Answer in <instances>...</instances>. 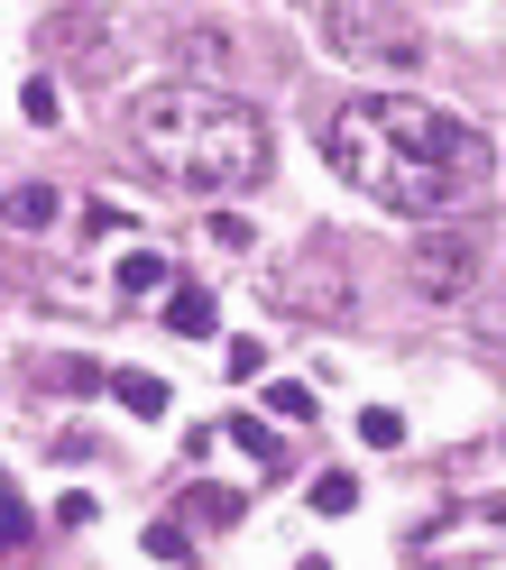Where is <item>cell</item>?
Wrapping results in <instances>:
<instances>
[{
  "label": "cell",
  "mask_w": 506,
  "mask_h": 570,
  "mask_svg": "<svg viewBox=\"0 0 506 570\" xmlns=\"http://www.w3.org/2000/svg\"><path fill=\"white\" fill-rule=\"evenodd\" d=\"M129 138H138V166L166 175V185L185 194H249L267 185L276 166V138L267 120L231 101L222 83H157L129 101Z\"/></svg>",
  "instance_id": "obj_1"
},
{
  "label": "cell",
  "mask_w": 506,
  "mask_h": 570,
  "mask_svg": "<svg viewBox=\"0 0 506 570\" xmlns=\"http://www.w3.org/2000/svg\"><path fill=\"white\" fill-rule=\"evenodd\" d=\"M322 157H332V175H350L369 203L406 212V222H432V212L469 203L451 175H432V166H415L406 148H396V138L369 120V101H341V111H332V129H322Z\"/></svg>",
  "instance_id": "obj_2"
},
{
  "label": "cell",
  "mask_w": 506,
  "mask_h": 570,
  "mask_svg": "<svg viewBox=\"0 0 506 570\" xmlns=\"http://www.w3.org/2000/svg\"><path fill=\"white\" fill-rule=\"evenodd\" d=\"M369 101V120L406 148L415 166H432V175H451L460 194H479L488 175H497V148H488V129H469V120H451L442 101H415V92H359Z\"/></svg>",
  "instance_id": "obj_3"
},
{
  "label": "cell",
  "mask_w": 506,
  "mask_h": 570,
  "mask_svg": "<svg viewBox=\"0 0 506 570\" xmlns=\"http://www.w3.org/2000/svg\"><path fill=\"white\" fill-rule=\"evenodd\" d=\"M322 47L359 75H415L424 65V28L406 0H322Z\"/></svg>",
  "instance_id": "obj_4"
},
{
  "label": "cell",
  "mask_w": 506,
  "mask_h": 570,
  "mask_svg": "<svg viewBox=\"0 0 506 570\" xmlns=\"http://www.w3.org/2000/svg\"><path fill=\"white\" fill-rule=\"evenodd\" d=\"M406 285L424 304H460L469 285H479V230H469V222H432L406 248Z\"/></svg>",
  "instance_id": "obj_5"
},
{
  "label": "cell",
  "mask_w": 506,
  "mask_h": 570,
  "mask_svg": "<svg viewBox=\"0 0 506 570\" xmlns=\"http://www.w3.org/2000/svg\"><path fill=\"white\" fill-rule=\"evenodd\" d=\"M276 304L304 313V323H341V313H350V267H341V248H332V239H304L295 258L276 267Z\"/></svg>",
  "instance_id": "obj_6"
},
{
  "label": "cell",
  "mask_w": 506,
  "mask_h": 570,
  "mask_svg": "<svg viewBox=\"0 0 506 570\" xmlns=\"http://www.w3.org/2000/svg\"><path fill=\"white\" fill-rule=\"evenodd\" d=\"M175 75H194V83L240 75V38H231L222 19H185V28H175Z\"/></svg>",
  "instance_id": "obj_7"
},
{
  "label": "cell",
  "mask_w": 506,
  "mask_h": 570,
  "mask_svg": "<svg viewBox=\"0 0 506 570\" xmlns=\"http://www.w3.org/2000/svg\"><path fill=\"white\" fill-rule=\"evenodd\" d=\"M222 442L249 460V470H259V479H276L285 470V433H276V423H259V414H240V423H222Z\"/></svg>",
  "instance_id": "obj_8"
},
{
  "label": "cell",
  "mask_w": 506,
  "mask_h": 570,
  "mask_svg": "<svg viewBox=\"0 0 506 570\" xmlns=\"http://www.w3.org/2000/svg\"><path fill=\"white\" fill-rule=\"evenodd\" d=\"M166 332H175V341H212V332H222L212 285H175V295H166Z\"/></svg>",
  "instance_id": "obj_9"
},
{
  "label": "cell",
  "mask_w": 506,
  "mask_h": 570,
  "mask_svg": "<svg viewBox=\"0 0 506 570\" xmlns=\"http://www.w3.org/2000/svg\"><path fill=\"white\" fill-rule=\"evenodd\" d=\"M101 38H111V19H101V10H56L38 28V56H75V47H101Z\"/></svg>",
  "instance_id": "obj_10"
},
{
  "label": "cell",
  "mask_w": 506,
  "mask_h": 570,
  "mask_svg": "<svg viewBox=\"0 0 506 570\" xmlns=\"http://www.w3.org/2000/svg\"><path fill=\"white\" fill-rule=\"evenodd\" d=\"M47 222H56V185H10V194H0V230L38 239Z\"/></svg>",
  "instance_id": "obj_11"
},
{
  "label": "cell",
  "mask_w": 506,
  "mask_h": 570,
  "mask_svg": "<svg viewBox=\"0 0 506 570\" xmlns=\"http://www.w3.org/2000/svg\"><path fill=\"white\" fill-rule=\"evenodd\" d=\"M175 515H194L203 533H231V524L249 515V497H231V488H203V479H194L185 497H175Z\"/></svg>",
  "instance_id": "obj_12"
},
{
  "label": "cell",
  "mask_w": 506,
  "mask_h": 570,
  "mask_svg": "<svg viewBox=\"0 0 506 570\" xmlns=\"http://www.w3.org/2000/svg\"><path fill=\"white\" fill-rule=\"evenodd\" d=\"M111 396H120V414L157 423V414H166V377H148V368H111Z\"/></svg>",
  "instance_id": "obj_13"
},
{
  "label": "cell",
  "mask_w": 506,
  "mask_h": 570,
  "mask_svg": "<svg viewBox=\"0 0 506 570\" xmlns=\"http://www.w3.org/2000/svg\"><path fill=\"white\" fill-rule=\"evenodd\" d=\"M101 377H111L101 360H38V386H56V396H93Z\"/></svg>",
  "instance_id": "obj_14"
},
{
  "label": "cell",
  "mask_w": 506,
  "mask_h": 570,
  "mask_svg": "<svg viewBox=\"0 0 506 570\" xmlns=\"http://www.w3.org/2000/svg\"><path fill=\"white\" fill-rule=\"evenodd\" d=\"M157 285H166V258L157 248H129L120 258V295H157Z\"/></svg>",
  "instance_id": "obj_15"
},
{
  "label": "cell",
  "mask_w": 506,
  "mask_h": 570,
  "mask_svg": "<svg viewBox=\"0 0 506 570\" xmlns=\"http://www.w3.org/2000/svg\"><path fill=\"white\" fill-rule=\"evenodd\" d=\"M129 222H138L129 203H101V194L84 203V239H129Z\"/></svg>",
  "instance_id": "obj_16"
},
{
  "label": "cell",
  "mask_w": 506,
  "mask_h": 570,
  "mask_svg": "<svg viewBox=\"0 0 506 570\" xmlns=\"http://www.w3.org/2000/svg\"><path fill=\"white\" fill-rule=\"evenodd\" d=\"M350 507H359V479L350 470H322L313 479V515H350Z\"/></svg>",
  "instance_id": "obj_17"
},
{
  "label": "cell",
  "mask_w": 506,
  "mask_h": 570,
  "mask_svg": "<svg viewBox=\"0 0 506 570\" xmlns=\"http://www.w3.org/2000/svg\"><path fill=\"white\" fill-rule=\"evenodd\" d=\"M138 543H148L157 561H175V570L194 561V533H185V524H148V533H138Z\"/></svg>",
  "instance_id": "obj_18"
},
{
  "label": "cell",
  "mask_w": 506,
  "mask_h": 570,
  "mask_svg": "<svg viewBox=\"0 0 506 570\" xmlns=\"http://www.w3.org/2000/svg\"><path fill=\"white\" fill-rule=\"evenodd\" d=\"M267 414H276V423H304V414H313V386L276 377V386H267Z\"/></svg>",
  "instance_id": "obj_19"
},
{
  "label": "cell",
  "mask_w": 506,
  "mask_h": 570,
  "mask_svg": "<svg viewBox=\"0 0 506 570\" xmlns=\"http://www.w3.org/2000/svg\"><path fill=\"white\" fill-rule=\"evenodd\" d=\"M359 442H378V451H396V442H406V414H387V405H369V414H359Z\"/></svg>",
  "instance_id": "obj_20"
},
{
  "label": "cell",
  "mask_w": 506,
  "mask_h": 570,
  "mask_svg": "<svg viewBox=\"0 0 506 570\" xmlns=\"http://www.w3.org/2000/svg\"><path fill=\"white\" fill-rule=\"evenodd\" d=\"M19 111H28V120H56V111H65V92H56L47 75H28V83H19Z\"/></svg>",
  "instance_id": "obj_21"
},
{
  "label": "cell",
  "mask_w": 506,
  "mask_h": 570,
  "mask_svg": "<svg viewBox=\"0 0 506 570\" xmlns=\"http://www.w3.org/2000/svg\"><path fill=\"white\" fill-rule=\"evenodd\" d=\"M259 368H267V341H231V350H222V377H240V386H249Z\"/></svg>",
  "instance_id": "obj_22"
},
{
  "label": "cell",
  "mask_w": 506,
  "mask_h": 570,
  "mask_svg": "<svg viewBox=\"0 0 506 570\" xmlns=\"http://www.w3.org/2000/svg\"><path fill=\"white\" fill-rule=\"evenodd\" d=\"M19 543H28V507H19V497H10V488H0V561H10Z\"/></svg>",
  "instance_id": "obj_23"
},
{
  "label": "cell",
  "mask_w": 506,
  "mask_h": 570,
  "mask_svg": "<svg viewBox=\"0 0 506 570\" xmlns=\"http://www.w3.org/2000/svg\"><path fill=\"white\" fill-rule=\"evenodd\" d=\"M212 239H222V248H249V239H259V230H249L240 212H212Z\"/></svg>",
  "instance_id": "obj_24"
},
{
  "label": "cell",
  "mask_w": 506,
  "mask_h": 570,
  "mask_svg": "<svg viewBox=\"0 0 506 570\" xmlns=\"http://www.w3.org/2000/svg\"><path fill=\"white\" fill-rule=\"evenodd\" d=\"M479 515H488V533H506V497H479Z\"/></svg>",
  "instance_id": "obj_25"
}]
</instances>
